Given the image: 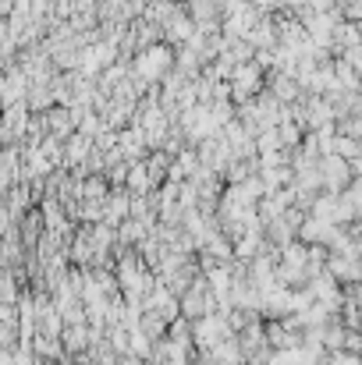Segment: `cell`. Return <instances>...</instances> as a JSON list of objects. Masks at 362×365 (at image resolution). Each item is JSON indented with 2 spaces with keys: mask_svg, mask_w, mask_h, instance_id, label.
<instances>
[{
  "mask_svg": "<svg viewBox=\"0 0 362 365\" xmlns=\"http://www.w3.org/2000/svg\"><path fill=\"white\" fill-rule=\"evenodd\" d=\"M334 135H341V138H356V142H359L362 118H338V121H334Z\"/></svg>",
  "mask_w": 362,
  "mask_h": 365,
  "instance_id": "obj_9",
  "label": "cell"
},
{
  "mask_svg": "<svg viewBox=\"0 0 362 365\" xmlns=\"http://www.w3.org/2000/svg\"><path fill=\"white\" fill-rule=\"evenodd\" d=\"M228 337H235V334L228 330V323H224L221 312H210V316H203V319L192 323V344H196L199 351H210L213 344H221V341H228Z\"/></svg>",
  "mask_w": 362,
  "mask_h": 365,
  "instance_id": "obj_3",
  "label": "cell"
},
{
  "mask_svg": "<svg viewBox=\"0 0 362 365\" xmlns=\"http://www.w3.org/2000/svg\"><path fill=\"white\" fill-rule=\"evenodd\" d=\"M21 103H25L29 114H46L54 107V93H50V86H29Z\"/></svg>",
  "mask_w": 362,
  "mask_h": 365,
  "instance_id": "obj_7",
  "label": "cell"
},
{
  "mask_svg": "<svg viewBox=\"0 0 362 365\" xmlns=\"http://www.w3.org/2000/svg\"><path fill=\"white\" fill-rule=\"evenodd\" d=\"M338 61H345L348 68H356V71H359L362 68V50L359 46H348V50H341V53H338Z\"/></svg>",
  "mask_w": 362,
  "mask_h": 365,
  "instance_id": "obj_10",
  "label": "cell"
},
{
  "mask_svg": "<svg viewBox=\"0 0 362 365\" xmlns=\"http://www.w3.org/2000/svg\"><path fill=\"white\" fill-rule=\"evenodd\" d=\"M323 273H331L338 284H356V280H359V259H345V255H334V252H327Z\"/></svg>",
  "mask_w": 362,
  "mask_h": 365,
  "instance_id": "obj_5",
  "label": "cell"
},
{
  "mask_svg": "<svg viewBox=\"0 0 362 365\" xmlns=\"http://www.w3.org/2000/svg\"><path fill=\"white\" fill-rule=\"evenodd\" d=\"M331 153L352 163V160H359V142H356V138H341V135H334V142H331Z\"/></svg>",
  "mask_w": 362,
  "mask_h": 365,
  "instance_id": "obj_8",
  "label": "cell"
},
{
  "mask_svg": "<svg viewBox=\"0 0 362 365\" xmlns=\"http://www.w3.org/2000/svg\"><path fill=\"white\" fill-rule=\"evenodd\" d=\"M171 68H174V50H171L167 43H153V46L139 50V53L131 57V64H128V71L139 75L146 86H160V78H164Z\"/></svg>",
  "mask_w": 362,
  "mask_h": 365,
  "instance_id": "obj_1",
  "label": "cell"
},
{
  "mask_svg": "<svg viewBox=\"0 0 362 365\" xmlns=\"http://www.w3.org/2000/svg\"><path fill=\"white\" fill-rule=\"evenodd\" d=\"M36 365H54V362H36Z\"/></svg>",
  "mask_w": 362,
  "mask_h": 365,
  "instance_id": "obj_12",
  "label": "cell"
},
{
  "mask_svg": "<svg viewBox=\"0 0 362 365\" xmlns=\"http://www.w3.org/2000/svg\"><path fill=\"white\" fill-rule=\"evenodd\" d=\"M245 43L252 50H277V25H273V14H263L248 32H245Z\"/></svg>",
  "mask_w": 362,
  "mask_h": 365,
  "instance_id": "obj_4",
  "label": "cell"
},
{
  "mask_svg": "<svg viewBox=\"0 0 362 365\" xmlns=\"http://www.w3.org/2000/svg\"><path fill=\"white\" fill-rule=\"evenodd\" d=\"M263 93V71L248 61V64H235V71H231V78H228V96H231V103L238 107V103H248V100H256Z\"/></svg>",
  "mask_w": 362,
  "mask_h": 365,
  "instance_id": "obj_2",
  "label": "cell"
},
{
  "mask_svg": "<svg viewBox=\"0 0 362 365\" xmlns=\"http://www.w3.org/2000/svg\"><path fill=\"white\" fill-rule=\"evenodd\" d=\"M43 124H46V135H54V138H61V142L75 131V121H71V110H68V107H50V110L43 114Z\"/></svg>",
  "mask_w": 362,
  "mask_h": 365,
  "instance_id": "obj_6",
  "label": "cell"
},
{
  "mask_svg": "<svg viewBox=\"0 0 362 365\" xmlns=\"http://www.w3.org/2000/svg\"><path fill=\"white\" fill-rule=\"evenodd\" d=\"M11 4H14V0H0V18H7V11H11Z\"/></svg>",
  "mask_w": 362,
  "mask_h": 365,
  "instance_id": "obj_11",
  "label": "cell"
}]
</instances>
